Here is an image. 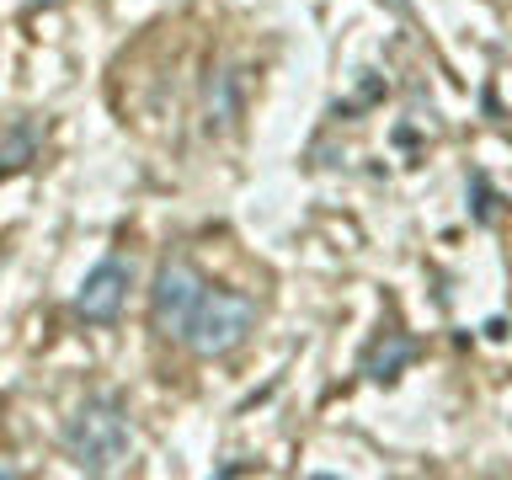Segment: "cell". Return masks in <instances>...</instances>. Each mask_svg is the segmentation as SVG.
Segmentation results:
<instances>
[{
	"label": "cell",
	"mask_w": 512,
	"mask_h": 480,
	"mask_svg": "<svg viewBox=\"0 0 512 480\" xmlns=\"http://www.w3.org/2000/svg\"><path fill=\"white\" fill-rule=\"evenodd\" d=\"M251 326H256V299L235 294V288H203L182 342L198 352V358H224V352H235L246 342Z\"/></svg>",
	"instance_id": "7a4b0ae2"
},
{
	"label": "cell",
	"mask_w": 512,
	"mask_h": 480,
	"mask_svg": "<svg viewBox=\"0 0 512 480\" xmlns=\"http://www.w3.org/2000/svg\"><path fill=\"white\" fill-rule=\"evenodd\" d=\"M38 144H43V123H38V118L6 123V134H0V176L27 171L32 160H38Z\"/></svg>",
	"instance_id": "8992f818"
},
{
	"label": "cell",
	"mask_w": 512,
	"mask_h": 480,
	"mask_svg": "<svg viewBox=\"0 0 512 480\" xmlns=\"http://www.w3.org/2000/svg\"><path fill=\"white\" fill-rule=\"evenodd\" d=\"M59 443H64V454H70L75 470L112 475L128 459V448H134V427H128L118 395H91L86 406H75V416L64 422Z\"/></svg>",
	"instance_id": "6da1fadb"
},
{
	"label": "cell",
	"mask_w": 512,
	"mask_h": 480,
	"mask_svg": "<svg viewBox=\"0 0 512 480\" xmlns=\"http://www.w3.org/2000/svg\"><path fill=\"white\" fill-rule=\"evenodd\" d=\"M128 288H134V267H128L123 256H107V262H96V267L86 272V283H80L75 315L91 320V326H112V320L123 315Z\"/></svg>",
	"instance_id": "277c9868"
},
{
	"label": "cell",
	"mask_w": 512,
	"mask_h": 480,
	"mask_svg": "<svg viewBox=\"0 0 512 480\" xmlns=\"http://www.w3.org/2000/svg\"><path fill=\"white\" fill-rule=\"evenodd\" d=\"M16 475H22V470H16V464H0V480H16Z\"/></svg>",
	"instance_id": "52a82bcc"
},
{
	"label": "cell",
	"mask_w": 512,
	"mask_h": 480,
	"mask_svg": "<svg viewBox=\"0 0 512 480\" xmlns=\"http://www.w3.org/2000/svg\"><path fill=\"white\" fill-rule=\"evenodd\" d=\"M203 272L182 262V256H171V262H160L155 272V288H150V326L160 336H187V320L192 310H198V299H203Z\"/></svg>",
	"instance_id": "3957f363"
},
{
	"label": "cell",
	"mask_w": 512,
	"mask_h": 480,
	"mask_svg": "<svg viewBox=\"0 0 512 480\" xmlns=\"http://www.w3.org/2000/svg\"><path fill=\"white\" fill-rule=\"evenodd\" d=\"M416 352H422V347H416L406 331H384L379 342L363 352V374L379 379V384H390V379H400V368L416 363Z\"/></svg>",
	"instance_id": "5b68a950"
}]
</instances>
